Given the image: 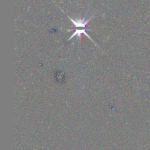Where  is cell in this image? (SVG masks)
Segmentation results:
<instances>
[{
    "label": "cell",
    "mask_w": 150,
    "mask_h": 150,
    "mask_svg": "<svg viewBox=\"0 0 150 150\" xmlns=\"http://www.w3.org/2000/svg\"><path fill=\"white\" fill-rule=\"evenodd\" d=\"M86 14L84 15V18L83 19H77V20H74L73 19L71 18H70V16H68V18L71 21L73 24V26L75 27V28H80V27H82V28H85L86 26H87V23H88V22L90 21V19H88L87 21H85V18H86Z\"/></svg>",
    "instance_id": "6da1fadb"
},
{
    "label": "cell",
    "mask_w": 150,
    "mask_h": 150,
    "mask_svg": "<svg viewBox=\"0 0 150 150\" xmlns=\"http://www.w3.org/2000/svg\"><path fill=\"white\" fill-rule=\"evenodd\" d=\"M86 29H74V32H73V33L72 34V35L69 38V39H68V40H70L71 38H73V37H74V36H76L77 38H80V39H81V35H86V36H87L88 38H90V40H91L93 42H94L93 40H92V39L89 36V35H88V34L87 33V32H86Z\"/></svg>",
    "instance_id": "7a4b0ae2"
}]
</instances>
